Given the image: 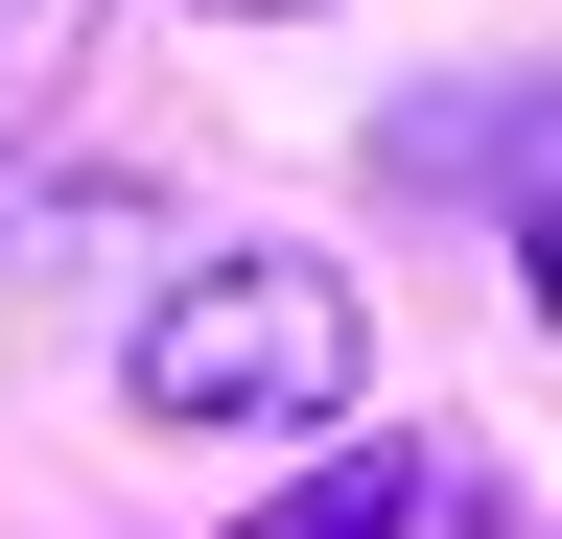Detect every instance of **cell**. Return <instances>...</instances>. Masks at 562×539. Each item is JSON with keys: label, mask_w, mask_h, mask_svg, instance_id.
I'll use <instances>...</instances> for the list:
<instances>
[{"label": "cell", "mask_w": 562, "mask_h": 539, "mask_svg": "<svg viewBox=\"0 0 562 539\" xmlns=\"http://www.w3.org/2000/svg\"><path fill=\"white\" fill-rule=\"evenodd\" d=\"M140 423H188V446H235V423H351V375H375V305H351V258H188L165 305H140Z\"/></svg>", "instance_id": "obj_1"}, {"label": "cell", "mask_w": 562, "mask_h": 539, "mask_svg": "<svg viewBox=\"0 0 562 539\" xmlns=\"http://www.w3.org/2000/svg\"><path fill=\"white\" fill-rule=\"evenodd\" d=\"M235 539H492V469L469 446H351V469H305V493L235 516Z\"/></svg>", "instance_id": "obj_2"}, {"label": "cell", "mask_w": 562, "mask_h": 539, "mask_svg": "<svg viewBox=\"0 0 562 539\" xmlns=\"http://www.w3.org/2000/svg\"><path fill=\"white\" fill-rule=\"evenodd\" d=\"M235 24H328V0H235Z\"/></svg>", "instance_id": "obj_3"}]
</instances>
